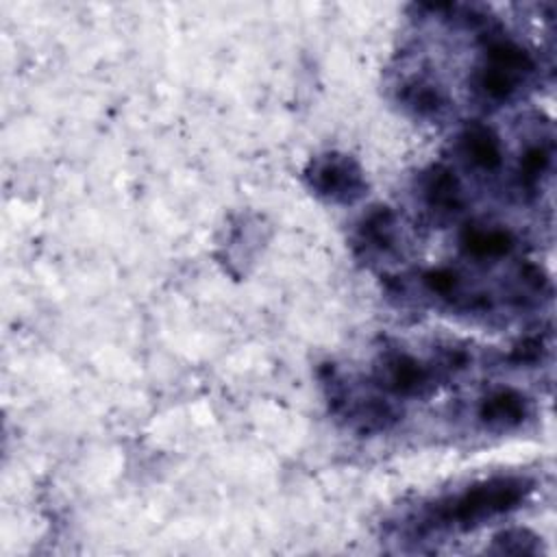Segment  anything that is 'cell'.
Listing matches in <instances>:
<instances>
[{"label": "cell", "mask_w": 557, "mask_h": 557, "mask_svg": "<svg viewBox=\"0 0 557 557\" xmlns=\"http://www.w3.org/2000/svg\"><path fill=\"white\" fill-rule=\"evenodd\" d=\"M533 492L524 474H494L468 485L463 492L424 505L409 522L418 537L440 531H470L487 520L516 511Z\"/></svg>", "instance_id": "obj_1"}, {"label": "cell", "mask_w": 557, "mask_h": 557, "mask_svg": "<svg viewBox=\"0 0 557 557\" xmlns=\"http://www.w3.org/2000/svg\"><path fill=\"white\" fill-rule=\"evenodd\" d=\"M537 74L535 57L513 37L490 28L485 35L483 61L472 74V91L485 104L513 100Z\"/></svg>", "instance_id": "obj_2"}, {"label": "cell", "mask_w": 557, "mask_h": 557, "mask_svg": "<svg viewBox=\"0 0 557 557\" xmlns=\"http://www.w3.org/2000/svg\"><path fill=\"white\" fill-rule=\"evenodd\" d=\"M448 379L437 357L420 359L409 350L387 348L374 363V385L396 398H424Z\"/></svg>", "instance_id": "obj_3"}, {"label": "cell", "mask_w": 557, "mask_h": 557, "mask_svg": "<svg viewBox=\"0 0 557 557\" xmlns=\"http://www.w3.org/2000/svg\"><path fill=\"white\" fill-rule=\"evenodd\" d=\"M305 183L313 196L331 205H355L368 194L361 163L346 152H322L305 168Z\"/></svg>", "instance_id": "obj_4"}, {"label": "cell", "mask_w": 557, "mask_h": 557, "mask_svg": "<svg viewBox=\"0 0 557 557\" xmlns=\"http://www.w3.org/2000/svg\"><path fill=\"white\" fill-rule=\"evenodd\" d=\"M324 387L331 411L344 418L352 429L363 435L385 433L400 420V411L394 407L392 400L379 394H361L352 389L342 376L335 374L333 368L324 379Z\"/></svg>", "instance_id": "obj_5"}, {"label": "cell", "mask_w": 557, "mask_h": 557, "mask_svg": "<svg viewBox=\"0 0 557 557\" xmlns=\"http://www.w3.org/2000/svg\"><path fill=\"white\" fill-rule=\"evenodd\" d=\"M352 248L361 259L383 261L400 250V222L394 209L372 207L352 231Z\"/></svg>", "instance_id": "obj_6"}, {"label": "cell", "mask_w": 557, "mask_h": 557, "mask_svg": "<svg viewBox=\"0 0 557 557\" xmlns=\"http://www.w3.org/2000/svg\"><path fill=\"white\" fill-rule=\"evenodd\" d=\"M418 196L435 220H450L463 209V187L459 176L444 163H433L418 176Z\"/></svg>", "instance_id": "obj_7"}, {"label": "cell", "mask_w": 557, "mask_h": 557, "mask_svg": "<svg viewBox=\"0 0 557 557\" xmlns=\"http://www.w3.org/2000/svg\"><path fill=\"white\" fill-rule=\"evenodd\" d=\"M531 400L516 387L490 389L476 405V420L483 429L505 433L522 426L531 418Z\"/></svg>", "instance_id": "obj_8"}, {"label": "cell", "mask_w": 557, "mask_h": 557, "mask_svg": "<svg viewBox=\"0 0 557 557\" xmlns=\"http://www.w3.org/2000/svg\"><path fill=\"white\" fill-rule=\"evenodd\" d=\"M457 146L463 161L476 172L492 174V172H498L503 165L505 152H503L500 137L492 126L479 120H472L461 128L457 137Z\"/></svg>", "instance_id": "obj_9"}, {"label": "cell", "mask_w": 557, "mask_h": 557, "mask_svg": "<svg viewBox=\"0 0 557 557\" xmlns=\"http://www.w3.org/2000/svg\"><path fill=\"white\" fill-rule=\"evenodd\" d=\"M459 246L474 261H496L513 250L516 237L500 224L472 222L461 231Z\"/></svg>", "instance_id": "obj_10"}, {"label": "cell", "mask_w": 557, "mask_h": 557, "mask_svg": "<svg viewBox=\"0 0 557 557\" xmlns=\"http://www.w3.org/2000/svg\"><path fill=\"white\" fill-rule=\"evenodd\" d=\"M398 100L409 113L424 120L437 117L448 104L444 89L426 76L407 78L398 89Z\"/></svg>", "instance_id": "obj_11"}, {"label": "cell", "mask_w": 557, "mask_h": 557, "mask_svg": "<svg viewBox=\"0 0 557 557\" xmlns=\"http://www.w3.org/2000/svg\"><path fill=\"white\" fill-rule=\"evenodd\" d=\"M553 168V144L550 141H535L529 144L518 161V183L520 189L533 194L542 187V181L548 176Z\"/></svg>", "instance_id": "obj_12"}, {"label": "cell", "mask_w": 557, "mask_h": 557, "mask_svg": "<svg viewBox=\"0 0 557 557\" xmlns=\"http://www.w3.org/2000/svg\"><path fill=\"white\" fill-rule=\"evenodd\" d=\"M492 553L496 555H540L542 553V542L535 533L529 529H507L494 535L492 540Z\"/></svg>", "instance_id": "obj_13"}]
</instances>
